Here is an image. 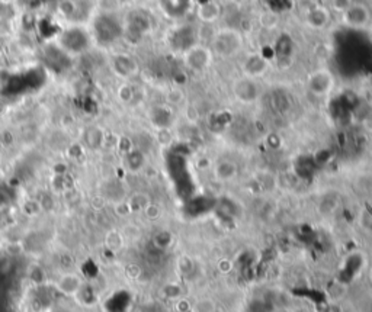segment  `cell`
<instances>
[{"label":"cell","instance_id":"4316f807","mask_svg":"<svg viewBox=\"0 0 372 312\" xmlns=\"http://www.w3.org/2000/svg\"><path fill=\"white\" fill-rule=\"evenodd\" d=\"M183 100H185V95L180 92L179 89H173L167 93V105L169 106L180 105V103H183Z\"/></svg>","mask_w":372,"mask_h":312},{"label":"cell","instance_id":"f1b7e54d","mask_svg":"<svg viewBox=\"0 0 372 312\" xmlns=\"http://www.w3.org/2000/svg\"><path fill=\"white\" fill-rule=\"evenodd\" d=\"M191 2H193L195 5H199V3H204V2H206V0H191Z\"/></svg>","mask_w":372,"mask_h":312},{"label":"cell","instance_id":"3957f363","mask_svg":"<svg viewBox=\"0 0 372 312\" xmlns=\"http://www.w3.org/2000/svg\"><path fill=\"white\" fill-rule=\"evenodd\" d=\"M185 67L192 73H204L214 61V54L209 47L201 42H195L182 52Z\"/></svg>","mask_w":372,"mask_h":312},{"label":"cell","instance_id":"ac0fdd59","mask_svg":"<svg viewBox=\"0 0 372 312\" xmlns=\"http://www.w3.org/2000/svg\"><path fill=\"white\" fill-rule=\"evenodd\" d=\"M125 202H127V205H128L129 212L138 213L142 212V211L152 203V198H150L147 193H144V192H135V193H132Z\"/></svg>","mask_w":372,"mask_h":312},{"label":"cell","instance_id":"83f0119b","mask_svg":"<svg viewBox=\"0 0 372 312\" xmlns=\"http://www.w3.org/2000/svg\"><path fill=\"white\" fill-rule=\"evenodd\" d=\"M360 221L362 225L365 226V229H372V213L368 211H363L360 215Z\"/></svg>","mask_w":372,"mask_h":312},{"label":"cell","instance_id":"f546056e","mask_svg":"<svg viewBox=\"0 0 372 312\" xmlns=\"http://www.w3.org/2000/svg\"><path fill=\"white\" fill-rule=\"evenodd\" d=\"M118 3H128V2H131V0H116Z\"/></svg>","mask_w":372,"mask_h":312},{"label":"cell","instance_id":"7c38bea8","mask_svg":"<svg viewBox=\"0 0 372 312\" xmlns=\"http://www.w3.org/2000/svg\"><path fill=\"white\" fill-rule=\"evenodd\" d=\"M221 13H222V8L217 0H206L204 3L196 5V9H195V15L198 21L205 25L215 24L219 19Z\"/></svg>","mask_w":372,"mask_h":312},{"label":"cell","instance_id":"cb8c5ba5","mask_svg":"<svg viewBox=\"0 0 372 312\" xmlns=\"http://www.w3.org/2000/svg\"><path fill=\"white\" fill-rule=\"evenodd\" d=\"M142 213H144V216H145L148 221H159V219L162 218V215H163V209H162L160 205L154 203L153 200H152V203L142 211Z\"/></svg>","mask_w":372,"mask_h":312},{"label":"cell","instance_id":"9c48e42d","mask_svg":"<svg viewBox=\"0 0 372 312\" xmlns=\"http://www.w3.org/2000/svg\"><path fill=\"white\" fill-rule=\"evenodd\" d=\"M111 67L118 77L131 79L138 73V62L128 54H116L111 58Z\"/></svg>","mask_w":372,"mask_h":312},{"label":"cell","instance_id":"5bb4252c","mask_svg":"<svg viewBox=\"0 0 372 312\" xmlns=\"http://www.w3.org/2000/svg\"><path fill=\"white\" fill-rule=\"evenodd\" d=\"M212 175H214V179L219 183H230L233 180H236L239 176V166L233 160L222 159L214 164Z\"/></svg>","mask_w":372,"mask_h":312},{"label":"cell","instance_id":"484cf974","mask_svg":"<svg viewBox=\"0 0 372 312\" xmlns=\"http://www.w3.org/2000/svg\"><path fill=\"white\" fill-rule=\"evenodd\" d=\"M353 0H330V9L336 13H345L350 8Z\"/></svg>","mask_w":372,"mask_h":312},{"label":"cell","instance_id":"30bf717a","mask_svg":"<svg viewBox=\"0 0 372 312\" xmlns=\"http://www.w3.org/2000/svg\"><path fill=\"white\" fill-rule=\"evenodd\" d=\"M330 19H332L330 9H327L321 5H313L311 8H308L306 16H304L306 25L314 31H320V29L327 28V25L330 24Z\"/></svg>","mask_w":372,"mask_h":312},{"label":"cell","instance_id":"603a6c76","mask_svg":"<svg viewBox=\"0 0 372 312\" xmlns=\"http://www.w3.org/2000/svg\"><path fill=\"white\" fill-rule=\"evenodd\" d=\"M118 98L124 103H131L135 98V90L131 85L124 83L122 86H119V89H118Z\"/></svg>","mask_w":372,"mask_h":312},{"label":"cell","instance_id":"ba28073f","mask_svg":"<svg viewBox=\"0 0 372 312\" xmlns=\"http://www.w3.org/2000/svg\"><path fill=\"white\" fill-rule=\"evenodd\" d=\"M270 64L269 60L262 55V52H249L243 58V61L240 64L242 68V74L250 79H260L268 73Z\"/></svg>","mask_w":372,"mask_h":312},{"label":"cell","instance_id":"277c9868","mask_svg":"<svg viewBox=\"0 0 372 312\" xmlns=\"http://www.w3.org/2000/svg\"><path fill=\"white\" fill-rule=\"evenodd\" d=\"M307 90L316 98H327L336 88V77L333 71L327 67L313 70L307 75L306 82Z\"/></svg>","mask_w":372,"mask_h":312},{"label":"cell","instance_id":"6da1fadb","mask_svg":"<svg viewBox=\"0 0 372 312\" xmlns=\"http://www.w3.org/2000/svg\"><path fill=\"white\" fill-rule=\"evenodd\" d=\"M244 45L246 41L242 31L231 26H222L214 31L209 48L212 51L214 57L230 60L237 57L244 50Z\"/></svg>","mask_w":372,"mask_h":312},{"label":"cell","instance_id":"ffe728a7","mask_svg":"<svg viewBox=\"0 0 372 312\" xmlns=\"http://www.w3.org/2000/svg\"><path fill=\"white\" fill-rule=\"evenodd\" d=\"M340 198L337 195H332L327 193L324 195L320 200H319V212L324 213V215H330L336 211V208L339 206Z\"/></svg>","mask_w":372,"mask_h":312},{"label":"cell","instance_id":"5b68a950","mask_svg":"<svg viewBox=\"0 0 372 312\" xmlns=\"http://www.w3.org/2000/svg\"><path fill=\"white\" fill-rule=\"evenodd\" d=\"M231 90L234 98L243 105H252L262 96V88L256 79H250L243 74L233 82Z\"/></svg>","mask_w":372,"mask_h":312},{"label":"cell","instance_id":"4dcf8cb0","mask_svg":"<svg viewBox=\"0 0 372 312\" xmlns=\"http://www.w3.org/2000/svg\"><path fill=\"white\" fill-rule=\"evenodd\" d=\"M369 277H371V282H372V267H371V272H369Z\"/></svg>","mask_w":372,"mask_h":312},{"label":"cell","instance_id":"8fae6325","mask_svg":"<svg viewBox=\"0 0 372 312\" xmlns=\"http://www.w3.org/2000/svg\"><path fill=\"white\" fill-rule=\"evenodd\" d=\"M55 289L64 296H76L83 289V279L79 273L67 272L55 280Z\"/></svg>","mask_w":372,"mask_h":312},{"label":"cell","instance_id":"52a82bcc","mask_svg":"<svg viewBox=\"0 0 372 312\" xmlns=\"http://www.w3.org/2000/svg\"><path fill=\"white\" fill-rule=\"evenodd\" d=\"M371 8L363 2H353L346 12L342 13L343 25L352 28V29H363L371 24Z\"/></svg>","mask_w":372,"mask_h":312},{"label":"cell","instance_id":"7402d4cb","mask_svg":"<svg viewBox=\"0 0 372 312\" xmlns=\"http://www.w3.org/2000/svg\"><path fill=\"white\" fill-rule=\"evenodd\" d=\"M278 22H279V16L273 12H263L259 16V24L262 28H266V29L276 28Z\"/></svg>","mask_w":372,"mask_h":312},{"label":"cell","instance_id":"d4e9b609","mask_svg":"<svg viewBox=\"0 0 372 312\" xmlns=\"http://www.w3.org/2000/svg\"><path fill=\"white\" fill-rule=\"evenodd\" d=\"M193 311L195 312H215V303L214 300L204 298V299H199L195 306H193Z\"/></svg>","mask_w":372,"mask_h":312},{"label":"cell","instance_id":"8992f818","mask_svg":"<svg viewBox=\"0 0 372 312\" xmlns=\"http://www.w3.org/2000/svg\"><path fill=\"white\" fill-rule=\"evenodd\" d=\"M89 45L90 38L88 32L77 26L64 31L60 37V48L67 54H80L88 50Z\"/></svg>","mask_w":372,"mask_h":312},{"label":"cell","instance_id":"2e32d148","mask_svg":"<svg viewBox=\"0 0 372 312\" xmlns=\"http://www.w3.org/2000/svg\"><path fill=\"white\" fill-rule=\"evenodd\" d=\"M105 132L99 126H89L83 132V144L89 150H99L105 145Z\"/></svg>","mask_w":372,"mask_h":312},{"label":"cell","instance_id":"e0dca14e","mask_svg":"<svg viewBox=\"0 0 372 312\" xmlns=\"http://www.w3.org/2000/svg\"><path fill=\"white\" fill-rule=\"evenodd\" d=\"M103 244H105V247L109 250L111 253L118 254V253H121L122 249L125 247V237L118 229H109L106 232V236H105Z\"/></svg>","mask_w":372,"mask_h":312},{"label":"cell","instance_id":"9a60e30c","mask_svg":"<svg viewBox=\"0 0 372 312\" xmlns=\"http://www.w3.org/2000/svg\"><path fill=\"white\" fill-rule=\"evenodd\" d=\"M159 5H160L162 12L165 13L167 18L179 19L188 13L192 2L191 0H159Z\"/></svg>","mask_w":372,"mask_h":312},{"label":"cell","instance_id":"7a4b0ae2","mask_svg":"<svg viewBox=\"0 0 372 312\" xmlns=\"http://www.w3.org/2000/svg\"><path fill=\"white\" fill-rule=\"evenodd\" d=\"M124 26L112 13L102 12L93 19V37L101 45H109L122 37Z\"/></svg>","mask_w":372,"mask_h":312},{"label":"cell","instance_id":"d6986e66","mask_svg":"<svg viewBox=\"0 0 372 312\" xmlns=\"http://www.w3.org/2000/svg\"><path fill=\"white\" fill-rule=\"evenodd\" d=\"M125 163H127V167H128L129 172H140L144 167V163H145L144 154L140 150L131 148L129 151H127Z\"/></svg>","mask_w":372,"mask_h":312},{"label":"cell","instance_id":"44dd1931","mask_svg":"<svg viewBox=\"0 0 372 312\" xmlns=\"http://www.w3.org/2000/svg\"><path fill=\"white\" fill-rule=\"evenodd\" d=\"M173 241H175L173 234H172L170 231H167V229H162V231H159V232H157L153 238V243H154V246H156V249L162 250V251L170 249V247H172V244H173Z\"/></svg>","mask_w":372,"mask_h":312},{"label":"cell","instance_id":"4fadbf2b","mask_svg":"<svg viewBox=\"0 0 372 312\" xmlns=\"http://www.w3.org/2000/svg\"><path fill=\"white\" fill-rule=\"evenodd\" d=\"M148 116H150V122L157 131L170 129L175 119L173 111L169 105H156L150 109Z\"/></svg>","mask_w":372,"mask_h":312}]
</instances>
